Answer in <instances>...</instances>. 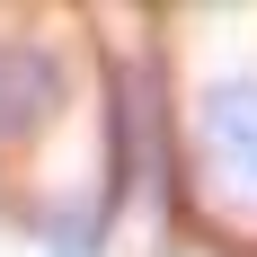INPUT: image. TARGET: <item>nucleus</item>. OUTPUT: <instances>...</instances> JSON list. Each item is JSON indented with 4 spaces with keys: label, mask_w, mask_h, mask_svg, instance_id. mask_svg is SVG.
I'll list each match as a JSON object with an SVG mask.
<instances>
[{
    "label": "nucleus",
    "mask_w": 257,
    "mask_h": 257,
    "mask_svg": "<svg viewBox=\"0 0 257 257\" xmlns=\"http://www.w3.org/2000/svg\"><path fill=\"white\" fill-rule=\"evenodd\" d=\"M195 160L204 186L222 195V213L257 222V80H213L195 106Z\"/></svg>",
    "instance_id": "f257e3e1"
},
{
    "label": "nucleus",
    "mask_w": 257,
    "mask_h": 257,
    "mask_svg": "<svg viewBox=\"0 0 257 257\" xmlns=\"http://www.w3.org/2000/svg\"><path fill=\"white\" fill-rule=\"evenodd\" d=\"M62 106V62L53 53H0V142H27Z\"/></svg>",
    "instance_id": "f03ea898"
},
{
    "label": "nucleus",
    "mask_w": 257,
    "mask_h": 257,
    "mask_svg": "<svg viewBox=\"0 0 257 257\" xmlns=\"http://www.w3.org/2000/svg\"><path fill=\"white\" fill-rule=\"evenodd\" d=\"M45 248H53V257H98V222H71V213H53V222H45Z\"/></svg>",
    "instance_id": "7ed1b4c3"
}]
</instances>
